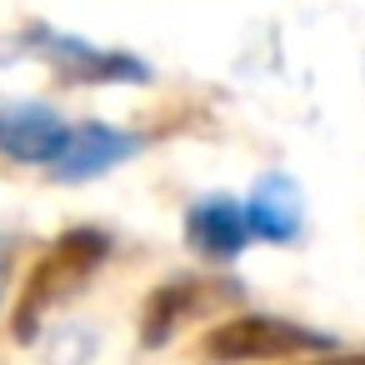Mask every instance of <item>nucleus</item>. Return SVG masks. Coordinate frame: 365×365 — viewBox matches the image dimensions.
I'll return each instance as SVG.
<instances>
[{
    "mask_svg": "<svg viewBox=\"0 0 365 365\" xmlns=\"http://www.w3.org/2000/svg\"><path fill=\"white\" fill-rule=\"evenodd\" d=\"M106 255H110L106 230H66V235L51 245V255H41V265H36L31 280H26V295L16 300V335L31 340L36 325H41L61 300H71L76 290L91 285V275H96V265H101Z\"/></svg>",
    "mask_w": 365,
    "mask_h": 365,
    "instance_id": "1",
    "label": "nucleus"
},
{
    "mask_svg": "<svg viewBox=\"0 0 365 365\" xmlns=\"http://www.w3.org/2000/svg\"><path fill=\"white\" fill-rule=\"evenodd\" d=\"M330 340L305 330V325H290V320H275V315H230L220 325L205 330L200 340V355L205 360H220V365H245V360H285V355H325Z\"/></svg>",
    "mask_w": 365,
    "mask_h": 365,
    "instance_id": "2",
    "label": "nucleus"
},
{
    "mask_svg": "<svg viewBox=\"0 0 365 365\" xmlns=\"http://www.w3.org/2000/svg\"><path fill=\"white\" fill-rule=\"evenodd\" d=\"M71 140V125L46 106H6L0 110V150L26 165H56Z\"/></svg>",
    "mask_w": 365,
    "mask_h": 365,
    "instance_id": "3",
    "label": "nucleus"
},
{
    "mask_svg": "<svg viewBox=\"0 0 365 365\" xmlns=\"http://www.w3.org/2000/svg\"><path fill=\"white\" fill-rule=\"evenodd\" d=\"M135 145H140L135 135H120V130L91 120V125H76L71 130V140H66V150H61V160L51 170L61 180H91V175H106L110 165H120Z\"/></svg>",
    "mask_w": 365,
    "mask_h": 365,
    "instance_id": "4",
    "label": "nucleus"
},
{
    "mask_svg": "<svg viewBox=\"0 0 365 365\" xmlns=\"http://www.w3.org/2000/svg\"><path fill=\"white\" fill-rule=\"evenodd\" d=\"M185 240L205 260H235L250 245V225L235 200H200L185 210Z\"/></svg>",
    "mask_w": 365,
    "mask_h": 365,
    "instance_id": "5",
    "label": "nucleus"
},
{
    "mask_svg": "<svg viewBox=\"0 0 365 365\" xmlns=\"http://www.w3.org/2000/svg\"><path fill=\"white\" fill-rule=\"evenodd\" d=\"M41 51L56 56L71 81H150V66L145 61L120 56V51H96V46L71 41V36H56V31L41 36Z\"/></svg>",
    "mask_w": 365,
    "mask_h": 365,
    "instance_id": "6",
    "label": "nucleus"
},
{
    "mask_svg": "<svg viewBox=\"0 0 365 365\" xmlns=\"http://www.w3.org/2000/svg\"><path fill=\"white\" fill-rule=\"evenodd\" d=\"M250 235L260 240H290L300 230V200H295V180L285 175H265L250 195V205H240Z\"/></svg>",
    "mask_w": 365,
    "mask_h": 365,
    "instance_id": "7",
    "label": "nucleus"
},
{
    "mask_svg": "<svg viewBox=\"0 0 365 365\" xmlns=\"http://www.w3.org/2000/svg\"><path fill=\"white\" fill-rule=\"evenodd\" d=\"M190 300H195V285H190V280L155 285V290H150V300H145V315H140V340H145V345H165V340H170V330L185 320Z\"/></svg>",
    "mask_w": 365,
    "mask_h": 365,
    "instance_id": "8",
    "label": "nucleus"
},
{
    "mask_svg": "<svg viewBox=\"0 0 365 365\" xmlns=\"http://www.w3.org/2000/svg\"><path fill=\"white\" fill-rule=\"evenodd\" d=\"M300 365H365V350H340V355H310V360H300Z\"/></svg>",
    "mask_w": 365,
    "mask_h": 365,
    "instance_id": "9",
    "label": "nucleus"
},
{
    "mask_svg": "<svg viewBox=\"0 0 365 365\" xmlns=\"http://www.w3.org/2000/svg\"><path fill=\"white\" fill-rule=\"evenodd\" d=\"M11 290V245H0V300Z\"/></svg>",
    "mask_w": 365,
    "mask_h": 365,
    "instance_id": "10",
    "label": "nucleus"
}]
</instances>
